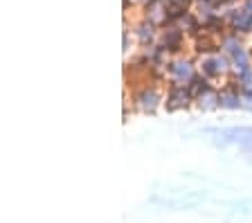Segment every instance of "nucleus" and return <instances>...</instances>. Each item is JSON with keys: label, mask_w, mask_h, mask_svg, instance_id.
<instances>
[{"label": "nucleus", "mask_w": 252, "mask_h": 223, "mask_svg": "<svg viewBox=\"0 0 252 223\" xmlns=\"http://www.w3.org/2000/svg\"><path fill=\"white\" fill-rule=\"evenodd\" d=\"M142 11H144V18L151 21L153 25H167V0H149L147 5H142Z\"/></svg>", "instance_id": "obj_6"}, {"label": "nucleus", "mask_w": 252, "mask_h": 223, "mask_svg": "<svg viewBox=\"0 0 252 223\" xmlns=\"http://www.w3.org/2000/svg\"><path fill=\"white\" fill-rule=\"evenodd\" d=\"M133 34H135V38H137L140 45H151V43H158V38H160L158 25H153V23L147 21V18H142L140 23H135Z\"/></svg>", "instance_id": "obj_7"}, {"label": "nucleus", "mask_w": 252, "mask_h": 223, "mask_svg": "<svg viewBox=\"0 0 252 223\" xmlns=\"http://www.w3.org/2000/svg\"><path fill=\"white\" fill-rule=\"evenodd\" d=\"M198 64L191 57H173L167 64V77L169 81H180V84H189L198 74Z\"/></svg>", "instance_id": "obj_4"}, {"label": "nucleus", "mask_w": 252, "mask_h": 223, "mask_svg": "<svg viewBox=\"0 0 252 223\" xmlns=\"http://www.w3.org/2000/svg\"><path fill=\"white\" fill-rule=\"evenodd\" d=\"M164 88L162 81H144L140 86H133L131 104L140 113H156L164 104Z\"/></svg>", "instance_id": "obj_1"}, {"label": "nucleus", "mask_w": 252, "mask_h": 223, "mask_svg": "<svg viewBox=\"0 0 252 223\" xmlns=\"http://www.w3.org/2000/svg\"><path fill=\"white\" fill-rule=\"evenodd\" d=\"M187 38L189 36L185 34V30L178 23H169V25L160 27V38H158V43H160L169 54H180L185 50Z\"/></svg>", "instance_id": "obj_5"}, {"label": "nucleus", "mask_w": 252, "mask_h": 223, "mask_svg": "<svg viewBox=\"0 0 252 223\" xmlns=\"http://www.w3.org/2000/svg\"><path fill=\"white\" fill-rule=\"evenodd\" d=\"M196 104V95L191 93L189 84H180V81H169L167 86V95H164V108L169 113L183 111Z\"/></svg>", "instance_id": "obj_3"}, {"label": "nucleus", "mask_w": 252, "mask_h": 223, "mask_svg": "<svg viewBox=\"0 0 252 223\" xmlns=\"http://www.w3.org/2000/svg\"><path fill=\"white\" fill-rule=\"evenodd\" d=\"M198 70L205 74V77H210L212 81L220 79V77H223V79H227V77L234 72V64H232V59L227 57L225 52H223V54L214 52V54H205V57H200Z\"/></svg>", "instance_id": "obj_2"}, {"label": "nucleus", "mask_w": 252, "mask_h": 223, "mask_svg": "<svg viewBox=\"0 0 252 223\" xmlns=\"http://www.w3.org/2000/svg\"><path fill=\"white\" fill-rule=\"evenodd\" d=\"M169 2H176V5H183V7H187V9H191L196 0H169Z\"/></svg>", "instance_id": "obj_12"}, {"label": "nucleus", "mask_w": 252, "mask_h": 223, "mask_svg": "<svg viewBox=\"0 0 252 223\" xmlns=\"http://www.w3.org/2000/svg\"><path fill=\"white\" fill-rule=\"evenodd\" d=\"M189 88H191V93H194L196 97H198V95H203V93L212 91V88H214V84H212L210 77H205L203 72H198L194 79L189 81Z\"/></svg>", "instance_id": "obj_9"}, {"label": "nucleus", "mask_w": 252, "mask_h": 223, "mask_svg": "<svg viewBox=\"0 0 252 223\" xmlns=\"http://www.w3.org/2000/svg\"><path fill=\"white\" fill-rule=\"evenodd\" d=\"M196 106H198L200 111H214V108H219V88L214 86L212 91L196 97Z\"/></svg>", "instance_id": "obj_8"}, {"label": "nucleus", "mask_w": 252, "mask_h": 223, "mask_svg": "<svg viewBox=\"0 0 252 223\" xmlns=\"http://www.w3.org/2000/svg\"><path fill=\"white\" fill-rule=\"evenodd\" d=\"M187 7H183V5H176V2H169L167 0V25L169 23H178L180 18L187 14Z\"/></svg>", "instance_id": "obj_10"}, {"label": "nucleus", "mask_w": 252, "mask_h": 223, "mask_svg": "<svg viewBox=\"0 0 252 223\" xmlns=\"http://www.w3.org/2000/svg\"><path fill=\"white\" fill-rule=\"evenodd\" d=\"M131 34H128V25L124 27V34H122V50H124V52H128V50H131Z\"/></svg>", "instance_id": "obj_11"}, {"label": "nucleus", "mask_w": 252, "mask_h": 223, "mask_svg": "<svg viewBox=\"0 0 252 223\" xmlns=\"http://www.w3.org/2000/svg\"><path fill=\"white\" fill-rule=\"evenodd\" d=\"M243 7H246L248 11H252V0H243Z\"/></svg>", "instance_id": "obj_13"}]
</instances>
